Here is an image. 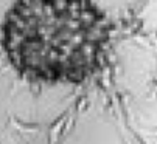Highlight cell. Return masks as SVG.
I'll return each mask as SVG.
<instances>
[{
	"instance_id": "6da1fadb",
	"label": "cell",
	"mask_w": 157,
	"mask_h": 144,
	"mask_svg": "<svg viewBox=\"0 0 157 144\" xmlns=\"http://www.w3.org/2000/svg\"><path fill=\"white\" fill-rule=\"evenodd\" d=\"M114 25L94 0H14L0 43L11 68L34 84H82L101 70Z\"/></svg>"
}]
</instances>
